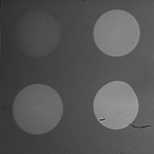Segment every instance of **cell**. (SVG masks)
Returning <instances> with one entry per match:
<instances>
[{"label":"cell","mask_w":154,"mask_h":154,"mask_svg":"<svg viewBox=\"0 0 154 154\" xmlns=\"http://www.w3.org/2000/svg\"><path fill=\"white\" fill-rule=\"evenodd\" d=\"M63 111L62 99L53 88L44 84L27 86L16 97L13 113L17 124L25 132L42 134L52 130Z\"/></svg>","instance_id":"6da1fadb"},{"label":"cell","mask_w":154,"mask_h":154,"mask_svg":"<svg viewBox=\"0 0 154 154\" xmlns=\"http://www.w3.org/2000/svg\"><path fill=\"white\" fill-rule=\"evenodd\" d=\"M93 34L95 44L102 52L112 57H120L136 48L140 38V28L129 12L114 9L99 17Z\"/></svg>","instance_id":"7a4b0ae2"},{"label":"cell","mask_w":154,"mask_h":154,"mask_svg":"<svg viewBox=\"0 0 154 154\" xmlns=\"http://www.w3.org/2000/svg\"><path fill=\"white\" fill-rule=\"evenodd\" d=\"M93 108L96 119L103 126L111 130H120L128 127L136 118L139 101L128 84L113 81L98 91Z\"/></svg>","instance_id":"3957f363"},{"label":"cell","mask_w":154,"mask_h":154,"mask_svg":"<svg viewBox=\"0 0 154 154\" xmlns=\"http://www.w3.org/2000/svg\"><path fill=\"white\" fill-rule=\"evenodd\" d=\"M17 41L22 51L32 57L43 56L51 52L60 38L59 26L43 12L26 15L17 29Z\"/></svg>","instance_id":"277c9868"}]
</instances>
